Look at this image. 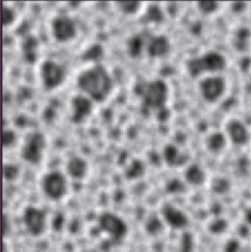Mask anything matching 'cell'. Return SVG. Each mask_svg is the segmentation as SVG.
Here are the masks:
<instances>
[{
  "label": "cell",
  "instance_id": "3",
  "mask_svg": "<svg viewBox=\"0 0 251 252\" xmlns=\"http://www.w3.org/2000/svg\"><path fill=\"white\" fill-rule=\"evenodd\" d=\"M40 188L49 200L59 201L63 199L68 192L67 177L61 171L50 170L42 175Z\"/></svg>",
  "mask_w": 251,
  "mask_h": 252
},
{
  "label": "cell",
  "instance_id": "4",
  "mask_svg": "<svg viewBox=\"0 0 251 252\" xmlns=\"http://www.w3.org/2000/svg\"><path fill=\"white\" fill-rule=\"evenodd\" d=\"M46 148L45 136L40 132H31L28 134L21 146V158L28 163H39L43 158Z\"/></svg>",
  "mask_w": 251,
  "mask_h": 252
},
{
  "label": "cell",
  "instance_id": "2",
  "mask_svg": "<svg viewBox=\"0 0 251 252\" xmlns=\"http://www.w3.org/2000/svg\"><path fill=\"white\" fill-rule=\"evenodd\" d=\"M227 66L226 57L216 50L206 51L200 55L189 58L185 63L187 73L192 78H198L205 74H219Z\"/></svg>",
  "mask_w": 251,
  "mask_h": 252
},
{
  "label": "cell",
  "instance_id": "6",
  "mask_svg": "<svg viewBox=\"0 0 251 252\" xmlns=\"http://www.w3.org/2000/svg\"><path fill=\"white\" fill-rule=\"evenodd\" d=\"M199 93L204 100L207 102H217L219 101L225 94L227 89L226 80L219 75H208L200 80L199 85Z\"/></svg>",
  "mask_w": 251,
  "mask_h": 252
},
{
  "label": "cell",
  "instance_id": "34",
  "mask_svg": "<svg viewBox=\"0 0 251 252\" xmlns=\"http://www.w3.org/2000/svg\"><path fill=\"white\" fill-rule=\"evenodd\" d=\"M10 227H11L10 221H9L7 216L4 214L3 218H2V234L4 237L8 235V233L10 231Z\"/></svg>",
  "mask_w": 251,
  "mask_h": 252
},
{
  "label": "cell",
  "instance_id": "13",
  "mask_svg": "<svg viewBox=\"0 0 251 252\" xmlns=\"http://www.w3.org/2000/svg\"><path fill=\"white\" fill-rule=\"evenodd\" d=\"M161 218L163 222L174 229H183L188 224L186 214L172 204L167 203L161 207Z\"/></svg>",
  "mask_w": 251,
  "mask_h": 252
},
{
  "label": "cell",
  "instance_id": "18",
  "mask_svg": "<svg viewBox=\"0 0 251 252\" xmlns=\"http://www.w3.org/2000/svg\"><path fill=\"white\" fill-rule=\"evenodd\" d=\"M184 178L188 184L193 186H200L205 183L207 179V174L201 165L197 163H192L186 167L184 172Z\"/></svg>",
  "mask_w": 251,
  "mask_h": 252
},
{
  "label": "cell",
  "instance_id": "29",
  "mask_svg": "<svg viewBox=\"0 0 251 252\" xmlns=\"http://www.w3.org/2000/svg\"><path fill=\"white\" fill-rule=\"evenodd\" d=\"M226 221L223 220V219H220V218H217V219H214L210 224H209V230L212 232V233H221L225 228H226Z\"/></svg>",
  "mask_w": 251,
  "mask_h": 252
},
{
  "label": "cell",
  "instance_id": "32",
  "mask_svg": "<svg viewBox=\"0 0 251 252\" xmlns=\"http://www.w3.org/2000/svg\"><path fill=\"white\" fill-rule=\"evenodd\" d=\"M147 18L150 19L151 21H154V22H159L162 20V16H163V13L162 11L157 7V6H153V7H150L147 11V14H146Z\"/></svg>",
  "mask_w": 251,
  "mask_h": 252
},
{
  "label": "cell",
  "instance_id": "24",
  "mask_svg": "<svg viewBox=\"0 0 251 252\" xmlns=\"http://www.w3.org/2000/svg\"><path fill=\"white\" fill-rule=\"evenodd\" d=\"M194 245L193 235L190 232H183L179 239L178 252H193Z\"/></svg>",
  "mask_w": 251,
  "mask_h": 252
},
{
  "label": "cell",
  "instance_id": "10",
  "mask_svg": "<svg viewBox=\"0 0 251 252\" xmlns=\"http://www.w3.org/2000/svg\"><path fill=\"white\" fill-rule=\"evenodd\" d=\"M23 223L31 236H40L46 229V214L35 206H28L23 212Z\"/></svg>",
  "mask_w": 251,
  "mask_h": 252
},
{
  "label": "cell",
  "instance_id": "5",
  "mask_svg": "<svg viewBox=\"0 0 251 252\" xmlns=\"http://www.w3.org/2000/svg\"><path fill=\"white\" fill-rule=\"evenodd\" d=\"M141 97L148 107L163 108L168 97V87L161 79L149 81L142 89Z\"/></svg>",
  "mask_w": 251,
  "mask_h": 252
},
{
  "label": "cell",
  "instance_id": "12",
  "mask_svg": "<svg viewBox=\"0 0 251 252\" xmlns=\"http://www.w3.org/2000/svg\"><path fill=\"white\" fill-rule=\"evenodd\" d=\"M225 135L233 145L244 146L248 143L250 134L245 124L236 118L229 119L225 124Z\"/></svg>",
  "mask_w": 251,
  "mask_h": 252
},
{
  "label": "cell",
  "instance_id": "25",
  "mask_svg": "<svg viewBox=\"0 0 251 252\" xmlns=\"http://www.w3.org/2000/svg\"><path fill=\"white\" fill-rule=\"evenodd\" d=\"M196 6L203 15H212L220 9V3L216 1H200L196 3Z\"/></svg>",
  "mask_w": 251,
  "mask_h": 252
},
{
  "label": "cell",
  "instance_id": "8",
  "mask_svg": "<svg viewBox=\"0 0 251 252\" xmlns=\"http://www.w3.org/2000/svg\"><path fill=\"white\" fill-rule=\"evenodd\" d=\"M39 78L46 90L59 87L65 79V70L62 65L54 60H43L39 65Z\"/></svg>",
  "mask_w": 251,
  "mask_h": 252
},
{
  "label": "cell",
  "instance_id": "1",
  "mask_svg": "<svg viewBox=\"0 0 251 252\" xmlns=\"http://www.w3.org/2000/svg\"><path fill=\"white\" fill-rule=\"evenodd\" d=\"M78 89L95 102L104 101L112 91V79L107 69L98 63L80 71L76 77Z\"/></svg>",
  "mask_w": 251,
  "mask_h": 252
},
{
  "label": "cell",
  "instance_id": "23",
  "mask_svg": "<svg viewBox=\"0 0 251 252\" xmlns=\"http://www.w3.org/2000/svg\"><path fill=\"white\" fill-rule=\"evenodd\" d=\"M145 170L144 163L139 159H133L125 169V174L128 178H137L143 174Z\"/></svg>",
  "mask_w": 251,
  "mask_h": 252
},
{
  "label": "cell",
  "instance_id": "20",
  "mask_svg": "<svg viewBox=\"0 0 251 252\" xmlns=\"http://www.w3.org/2000/svg\"><path fill=\"white\" fill-rule=\"evenodd\" d=\"M116 9L124 15H135L142 7V3L138 1H118L114 2Z\"/></svg>",
  "mask_w": 251,
  "mask_h": 252
},
{
  "label": "cell",
  "instance_id": "9",
  "mask_svg": "<svg viewBox=\"0 0 251 252\" xmlns=\"http://www.w3.org/2000/svg\"><path fill=\"white\" fill-rule=\"evenodd\" d=\"M50 32L53 38L61 43L74 39L78 30L75 21L67 15L55 16L50 23Z\"/></svg>",
  "mask_w": 251,
  "mask_h": 252
},
{
  "label": "cell",
  "instance_id": "26",
  "mask_svg": "<svg viewBox=\"0 0 251 252\" xmlns=\"http://www.w3.org/2000/svg\"><path fill=\"white\" fill-rule=\"evenodd\" d=\"M143 47V40L140 35L132 36L127 42V51L131 56H138Z\"/></svg>",
  "mask_w": 251,
  "mask_h": 252
},
{
  "label": "cell",
  "instance_id": "16",
  "mask_svg": "<svg viewBox=\"0 0 251 252\" xmlns=\"http://www.w3.org/2000/svg\"><path fill=\"white\" fill-rule=\"evenodd\" d=\"M89 170L88 162L82 157H72L67 160L66 163V172L67 174L76 180L83 179Z\"/></svg>",
  "mask_w": 251,
  "mask_h": 252
},
{
  "label": "cell",
  "instance_id": "15",
  "mask_svg": "<svg viewBox=\"0 0 251 252\" xmlns=\"http://www.w3.org/2000/svg\"><path fill=\"white\" fill-rule=\"evenodd\" d=\"M162 158L164 162L171 167L182 166L188 159L187 155L173 144H168L163 148Z\"/></svg>",
  "mask_w": 251,
  "mask_h": 252
},
{
  "label": "cell",
  "instance_id": "19",
  "mask_svg": "<svg viewBox=\"0 0 251 252\" xmlns=\"http://www.w3.org/2000/svg\"><path fill=\"white\" fill-rule=\"evenodd\" d=\"M231 188V182L228 178L223 176H218L211 182V190L218 195L226 194Z\"/></svg>",
  "mask_w": 251,
  "mask_h": 252
},
{
  "label": "cell",
  "instance_id": "7",
  "mask_svg": "<svg viewBox=\"0 0 251 252\" xmlns=\"http://www.w3.org/2000/svg\"><path fill=\"white\" fill-rule=\"evenodd\" d=\"M97 225L102 232L116 241L122 240L128 232V226L124 220L110 212H103L98 216Z\"/></svg>",
  "mask_w": 251,
  "mask_h": 252
},
{
  "label": "cell",
  "instance_id": "27",
  "mask_svg": "<svg viewBox=\"0 0 251 252\" xmlns=\"http://www.w3.org/2000/svg\"><path fill=\"white\" fill-rule=\"evenodd\" d=\"M1 19H2V25L4 27H9L11 26L15 20H16V12L12 7H9L5 4L2 6V14H1Z\"/></svg>",
  "mask_w": 251,
  "mask_h": 252
},
{
  "label": "cell",
  "instance_id": "30",
  "mask_svg": "<svg viewBox=\"0 0 251 252\" xmlns=\"http://www.w3.org/2000/svg\"><path fill=\"white\" fill-rule=\"evenodd\" d=\"M101 53H102L101 46L98 44H94L90 46V48L84 53V58L88 60H95L96 58L99 57V55H101Z\"/></svg>",
  "mask_w": 251,
  "mask_h": 252
},
{
  "label": "cell",
  "instance_id": "14",
  "mask_svg": "<svg viewBox=\"0 0 251 252\" xmlns=\"http://www.w3.org/2000/svg\"><path fill=\"white\" fill-rule=\"evenodd\" d=\"M146 49H147V53L151 57L158 58V57H163L169 53L171 49V44L169 39L165 35L158 34L149 39Z\"/></svg>",
  "mask_w": 251,
  "mask_h": 252
},
{
  "label": "cell",
  "instance_id": "35",
  "mask_svg": "<svg viewBox=\"0 0 251 252\" xmlns=\"http://www.w3.org/2000/svg\"><path fill=\"white\" fill-rule=\"evenodd\" d=\"M246 6H245V3L243 2H235L232 4V11L235 12V13H242L244 10H245Z\"/></svg>",
  "mask_w": 251,
  "mask_h": 252
},
{
  "label": "cell",
  "instance_id": "33",
  "mask_svg": "<svg viewBox=\"0 0 251 252\" xmlns=\"http://www.w3.org/2000/svg\"><path fill=\"white\" fill-rule=\"evenodd\" d=\"M180 180H177V179H172L168 182V184L166 185V189L169 191V192H177L180 190V188L182 187V184L179 182Z\"/></svg>",
  "mask_w": 251,
  "mask_h": 252
},
{
  "label": "cell",
  "instance_id": "22",
  "mask_svg": "<svg viewBox=\"0 0 251 252\" xmlns=\"http://www.w3.org/2000/svg\"><path fill=\"white\" fill-rule=\"evenodd\" d=\"M162 228H163L162 219H159L158 217H156V216L150 217L145 223V229L151 235H157L160 233Z\"/></svg>",
  "mask_w": 251,
  "mask_h": 252
},
{
  "label": "cell",
  "instance_id": "17",
  "mask_svg": "<svg viewBox=\"0 0 251 252\" xmlns=\"http://www.w3.org/2000/svg\"><path fill=\"white\" fill-rule=\"evenodd\" d=\"M227 137L225 133L222 132H213L208 135L206 139V148L212 154H220L227 145Z\"/></svg>",
  "mask_w": 251,
  "mask_h": 252
},
{
  "label": "cell",
  "instance_id": "11",
  "mask_svg": "<svg viewBox=\"0 0 251 252\" xmlns=\"http://www.w3.org/2000/svg\"><path fill=\"white\" fill-rule=\"evenodd\" d=\"M93 100L85 94H77L70 101V119L74 123L83 122L93 111Z\"/></svg>",
  "mask_w": 251,
  "mask_h": 252
},
{
  "label": "cell",
  "instance_id": "28",
  "mask_svg": "<svg viewBox=\"0 0 251 252\" xmlns=\"http://www.w3.org/2000/svg\"><path fill=\"white\" fill-rule=\"evenodd\" d=\"M20 173V169L17 164L14 163H5L3 165V176L7 181L15 180Z\"/></svg>",
  "mask_w": 251,
  "mask_h": 252
},
{
  "label": "cell",
  "instance_id": "21",
  "mask_svg": "<svg viewBox=\"0 0 251 252\" xmlns=\"http://www.w3.org/2000/svg\"><path fill=\"white\" fill-rule=\"evenodd\" d=\"M250 36H251V33H250V31L245 29V28H240L238 29L234 35H233V45L237 48V49H242V48H245L247 45H248V42L250 40Z\"/></svg>",
  "mask_w": 251,
  "mask_h": 252
},
{
  "label": "cell",
  "instance_id": "36",
  "mask_svg": "<svg viewBox=\"0 0 251 252\" xmlns=\"http://www.w3.org/2000/svg\"><path fill=\"white\" fill-rule=\"evenodd\" d=\"M245 219H246L247 222L251 224V207L246 210V212H245Z\"/></svg>",
  "mask_w": 251,
  "mask_h": 252
},
{
  "label": "cell",
  "instance_id": "31",
  "mask_svg": "<svg viewBox=\"0 0 251 252\" xmlns=\"http://www.w3.org/2000/svg\"><path fill=\"white\" fill-rule=\"evenodd\" d=\"M16 140L15 132L12 129H5L2 134V144L4 148L11 147Z\"/></svg>",
  "mask_w": 251,
  "mask_h": 252
}]
</instances>
